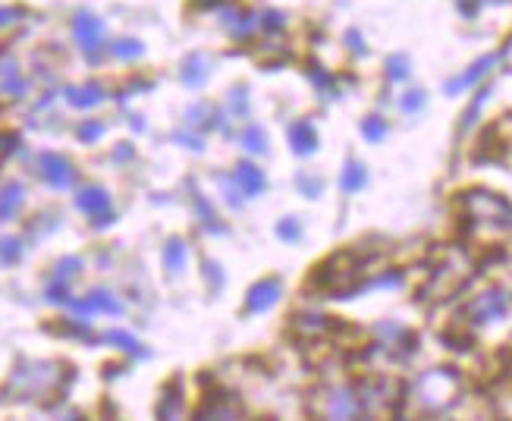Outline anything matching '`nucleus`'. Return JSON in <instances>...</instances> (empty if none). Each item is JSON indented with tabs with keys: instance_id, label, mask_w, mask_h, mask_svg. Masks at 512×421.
Instances as JSON below:
<instances>
[{
	"instance_id": "obj_1",
	"label": "nucleus",
	"mask_w": 512,
	"mask_h": 421,
	"mask_svg": "<svg viewBox=\"0 0 512 421\" xmlns=\"http://www.w3.org/2000/svg\"><path fill=\"white\" fill-rule=\"evenodd\" d=\"M497 63V57H481L472 70H465L462 73V79H456V82H450L447 85V92H462V88H469V85H475V82H481L484 79V73L491 70V66Z\"/></svg>"
}]
</instances>
